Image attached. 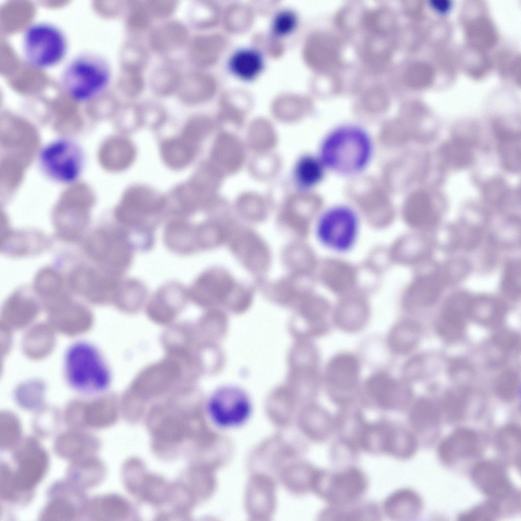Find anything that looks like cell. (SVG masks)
<instances>
[{"instance_id": "obj_1", "label": "cell", "mask_w": 521, "mask_h": 521, "mask_svg": "<svg viewBox=\"0 0 521 521\" xmlns=\"http://www.w3.org/2000/svg\"><path fill=\"white\" fill-rule=\"evenodd\" d=\"M374 153V140L366 128L356 123H344L326 133L318 156L328 171L349 178L365 172Z\"/></svg>"}, {"instance_id": "obj_2", "label": "cell", "mask_w": 521, "mask_h": 521, "mask_svg": "<svg viewBox=\"0 0 521 521\" xmlns=\"http://www.w3.org/2000/svg\"><path fill=\"white\" fill-rule=\"evenodd\" d=\"M63 373L67 384L82 396L93 397L110 388L112 373L100 349L93 343L79 340L70 344L63 357Z\"/></svg>"}, {"instance_id": "obj_3", "label": "cell", "mask_w": 521, "mask_h": 521, "mask_svg": "<svg viewBox=\"0 0 521 521\" xmlns=\"http://www.w3.org/2000/svg\"><path fill=\"white\" fill-rule=\"evenodd\" d=\"M165 206L164 199L152 190L134 186L126 191L116 210L115 218L138 248L151 249Z\"/></svg>"}, {"instance_id": "obj_4", "label": "cell", "mask_w": 521, "mask_h": 521, "mask_svg": "<svg viewBox=\"0 0 521 521\" xmlns=\"http://www.w3.org/2000/svg\"><path fill=\"white\" fill-rule=\"evenodd\" d=\"M111 77L109 65L104 57L96 53L85 52L68 62L61 81L71 98L86 101L102 94L109 85Z\"/></svg>"}, {"instance_id": "obj_5", "label": "cell", "mask_w": 521, "mask_h": 521, "mask_svg": "<svg viewBox=\"0 0 521 521\" xmlns=\"http://www.w3.org/2000/svg\"><path fill=\"white\" fill-rule=\"evenodd\" d=\"M360 228V217L356 210L348 204H336L321 213L315 233L324 247L334 252L344 253L356 244Z\"/></svg>"}, {"instance_id": "obj_6", "label": "cell", "mask_w": 521, "mask_h": 521, "mask_svg": "<svg viewBox=\"0 0 521 521\" xmlns=\"http://www.w3.org/2000/svg\"><path fill=\"white\" fill-rule=\"evenodd\" d=\"M88 244L102 268L125 276L131 267L136 250L128 231L119 224L99 228Z\"/></svg>"}, {"instance_id": "obj_7", "label": "cell", "mask_w": 521, "mask_h": 521, "mask_svg": "<svg viewBox=\"0 0 521 521\" xmlns=\"http://www.w3.org/2000/svg\"><path fill=\"white\" fill-rule=\"evenodd\" d=\"M68 43L64 33L52 24L39 22L31 25L22 40L23 55L29 64L38 68L54 66L64 57Z\"/></svg>"}, {"instance_id": "obj_8", "label": "cell", "mask_w": 521, "mask_h": 521, "mask_svg": "<svg viewBox=\"0 0 521 521\" xmlns=\"http://www.w3.org/2000/svg\"><path fill=\"white\" fill-rule=\"evenodd\" d=\"M15 465L13 477L21 492L34 494V489L43 480L48 470L49 457L38 439L34 436L22 438L12 450Z\"/></svg>"}, {"instance_id": "obj_9", "label": "cell", "mask_w": 521, "mask_h": 521, "mask_svg": "<svg viewBox=\"0 0 521 521\" xmlns=\"http://www.w3.org/2000/svg\"><path fill=\"white\" fill-rule=\"evenodd\" d=\"M206 406L212 422L223 428L236 427L245 423L252 409L247 393L234 385H224L216 389L208 397Z\"/></svg>"}, {"instance_id": "obj_10", "label": "cell", "mask_w": 521, "mask_h": 521, "mask_svg": "<svg viewBox=\"0 0 521 521\" xmlns=\"http://www.w3.org/2000/svg\"><path fill=\"white\" fill-rule=\"evenodd\" d=\"M47 494L48 500L39 520L72 521L85 517L89 498L84 490L65 479L53 483Z\"/></svg>"}, {"instance_id": "obj_11", "label": "cell", "mask_w": 521, "mask_h": 521, "mask_svg": "<svg viewBox=\"0 0 521 521\" xmlns=\"http://www.w3.org/2000/svg\"><path fill=\"white\" fill-rule=\"evenodd\" d=\"M40 161L48 176L55 181L69 184L79 177L83 165V155L75 142L65 139L54 140L42 150Z\"/></svg>"}, {"instance_id": "obj_12", "label": "cell", "mask_w": 521, "mask_h": 521, "mask_svg": "<svg viewBox=\"0 0 521 521\" xmlns=\"http://www.w3.org/2000/svg\"><path fill=\"white\" fill-rule=\"evenodd\" d=\"M471 476L477 488L496 502L502 511L504 502L511 512L519 507L520 495L513 488L505 468L499 462L479 461L473 467Z\"/></svg>"}, {"instance_id": "obj_13", "label": "cell", "mask_w": 521, "mask_h": 521, "mask_svg": "<svg viewBox=\"0 0 521 521\" xmlns=\"http://www.w3.org/2000/svg\"><path fill=\"white\" fill-rule=\"evenodd\" d=\"M360 364L353 354L342 352L328 363L325 381L328 391L336 403L346 407L353 401L359 385Z\"/></svg>"}, {"instance_id": "obj_14", "label": "cell", "mask_w": 521, "mask_h": 521, "mask_svg": "<svg viewBox=\"0 0 521 521\" xmlns=\"http://www.w3.org/2000/svg\"><path fill=\"white\" fill-rule=\"evenodd\" d=\"M319 491L331 505L352 504L365 492L367 481L364 474L355 467L335 473L326 471L319 475Z\"/></svg>"}, {"instance_id": "obj_15", "label": "cell", "mask_w": 521, "mask_h": 521, "mask_svg": "<svg viewBox=\"0 0 521 521\" xmlns=\"http://www.w3.org/2000/svg\"><path fill=\"white\" fill-rule=\"evenodd\" d=\"M364 390L367 397L378 408L390 411L401 410L412 397L410 387L385 371L372 373L366 380Z\"/></svg>"}, {"instance_id": "obj_16", "label": "cell", "mask_w": 521, "mask_h": 521, "mask_svg": "<svg viewBox=\"0 0 521 521\" xmlns=\"http://www.w3.org/2000/svg\"><path fill=\"white\" fill-rule=\"evenodd\" d=\"M480 440L479 435L473 429L458 428L440 443L438 448L440 458L448 465L473 459L480 453Z\"/></svg>"}, {"instance_id": "obj_17", "label": "cell", "mask_w": 521, "mask_h": 521, "mask_svg": "<svg viewBox=\"0 0 521 521\" xmlns=\"http://www.w3.org/2000/svg\"><path fill=\"white\" fill-rule=\"evenodd\" d=\"M99 446L94 434L84 429L69 428L56 437L52 449L57 457L72 462L96 455Z\"/></svg>"}, {"instance_id": "obj_18", "label": "cell", "mask_w": 521, "mask_h": 521, "mask_svg": "<svg viewBox=\"0 0 521 521\" xmlns=\"http://www.w3.org/2000/svg\"><path fill=\"white\" fill-rule=\"evenodd\" d=\"M470 302L466 294H458L443 307L437 321V330L444 339L452 342L462 336Z\"/></svg>"}, {"instance_id": "obj_19", "label": "cell", "mask_w": 521, "mask_h": 521, "mask_svg": "<svg viewBox=\"0 0 521 521\" xmlns=\"http://www.w3.org/2000/svg\"><path fill=\"white\" fill-rule=\"evenodd\" d=\"M104 468L101 460L91 456L70 462L66 471V479L85 490L95 487L102 480Z\"/></svg>"}, {"instance_id": "obj_20", "label": "cell", "mask_w": 521, "mask_h": 521, "mask_svg": "<svg viewBox=\"0 0 521 521\" xmlns=\"http://www.w3.org/2000/svg\"><path fill=\"white\" fill-rule=\"evenodd\" d=\"M442 419V412L433 402L422 398L412 407L409 420L410 424L417 433L429 436L436 433Z\"/></svg>"}, {"instance_id": "obj_21", "label": "cell", "mask_w": 521, "mask_h": 521, "mask_svg": "<svg viewBox=\"0 0 521 521\" xmlns=\"http://www.w3.org/2000/svg\"><path fill=\"white\" fill-rule=\"evenodd\" d=\"M422 508L419 495L410 489L398 490L389 496L384 504L387 515L397 520L408 519L417 516Z\"/></svg>"}, {"instance_id": "obj_22", "label": "cell", "mask_w": 521, "mask_h": 521, "mask_svg": "<svg viewBox=\"0 0 521 521\" xmlns=\"http://www.w3.org/2000/svg\"><path fill=\"white\" fill-rule=\"evenodd\" d=\"M264 66L262 54L251 47H243L235 50L228 61L229 71L236 77L245 80L255 78Z\"/></svg>"}, {"instance_id": "obj_23", "label": "cell", "mask_w": 521, "mask_h": 521, "mask_svg": "<svg viewBox=\"0 0 521 521\" xmlns=\"http://www.w3.org/2000/svg\"><path fill=\"white\" fill-rule=\"evenodd\" d=\"M421 333V327L413 321H405L394 326L388 336V344L392 352L404 355L417 345Z\"/></svg>"}, {"instance_id": "obj_24", "label": "cell", "mask_w": 521, "mask_h": 521, "mask_svg": "<svg viewBox=\"0 0 521 521\" xmlns=\"http://www.w3.org/2000/svg\"><path fill=\"white\" fill-rule=\"evenodd\" d=\"M505 312L503 305L489 297H481L471 301L469 315L480 324L496 326L502 321Z\"/></svg>"}, {"instance_id": "obj_25", "label": "cell", "mask_w": 521, "mask_h": 521, "mask_svg": "<svg viewBox=\"0 0 521 521\" xmlns=\"http://www.w3.org/2000/svg\"><path fill=\"white\" fill-rule=\"evenodd\" d=\"M195 147L182 137L169 139L162 145V157L169 167L181 169L192 161L195 153Z\"/></svg>"}, {"instance_id": "obj_26", "label": "cell", "mask_w": 521, "mask_h": 521, "mask_svg": "<svg viewBox=\"0 0 521 521\" xmlns=\"http://www.w3.org/2000/svg\"><path fill=\"white\" fill-rule=\"evenodd\" d=\"M443 362L442 356L430 353L416 356L404 365V377L410 380H420L432 376L440 369Z\"/></svg>"}, {"instance_id": "obj_27", "label": "cell", "mask_w": 521, "mask_h": 521, "mask_svg": "<svg viewBox=\"0 0 521 521\" xmlns=\"http://www.w3.org/2000/svg\"><path fill=\"white\" fill-rule=\"evenodd\" d=\"M328 170L317 155H306L299 161L296 173L298 181L305 188L319 185L324 180Z\"/></svg>"}, {"instance_id": "obj_28", "label": "cell", "mask_w": 521, "mask_h": 521, "mask_svg": "<svg viewBox=\"0 0 521 521\" xmlns=\"http://www.w3.org/2000/svg\"><path fill=\"white\" fill-rule=\"evenodd\" d=\"M148 293V288L143 281L138 278L125 277L114 300L122 306L137 307L146 300Z\"/></svg>"}, {"instance_id": "obj_29", "label": "cell", "mask_w": 521, "mask_h": 521, "mask_svg": "<svg viewBox=\"0 0 521 521\" xmlns=\"http://www.w3.org/2000/svg\"><path fill=\"white\" fill-rule=\"evenodd\" d=\"M497 449L501 455L510 461H520V428L517 425H505L498 432L496 438Z\"/></svg>"}, {"instance_id": "obj_30", "label": "cell", "mask_w": 521, "mask_h": 521, "mask_svg": "<svg viewBox=\"0 0 521 521\" xmlns=\"http://www.w3.org/2000/svg\"><path fill=\"white\" fill-rule=\"evenodd\" d=\"M470 401V392L465 387H459L446 395L442 408L447 419L455 423L464 420L467 414Z\"/></svg>"}, {"instance_id": "obj_31", "label": "cell", "mask_w": 521, "mask_h": 521, "mask_svg": "<svg viewBox=\"0 0 521 521\" xmlns=\"http://www.w3.org/2000/svg\"><path fill=\"white\" fill-rule=\"evenodd\" d=\"M33 497V494L23 493L17 489L14 480L13 469L7 462L2 461L0 464L1 500L8 503L25 505Z\"/></svg>"}, {"instance_id": "obj_32", "label": "cell", "mask_w": 521, "mask_h": 521, "mask_svg": "<svg viewBox=\"0 0 521 521\" xmlns=\"http://www.w3.org/2000/svg\"><path fill=\"white\" fill-rule=\"evenodd\" d=\"M499 150L506 167L516 170L520 166V136L506 130H498Z\"/></svg>"}, {"instance_id": "obj_33", "label": "cell", "mask_w": 521, "mask_h": 521, "mask_svg": "<svg viewBox=\"0 0 521 521\" xmlns=\"http://www.w3.org/2000/svg\"><path fill=\"white\" fill-rule=\"evenodd\" d=\"M108 163L114 169L122 170L128 168L135 157V149L127 139L114 140L108 149Z\"/></svg>"}, {"instance_id": "obj_34", "label": "cell", "mask_w": 521, "mask_h": 521, "mask_svg": "<svg viewBox=\"0 0 521 521\" xmlns=\"http://www.w3.org/2000/svg\"><path fill=\"white\" fill-rule=\"evenodd\" d=\"M22 426L19 420L11 415H2L0 421L1 450H12L21 442Z\"/></svg>"}, {"instance_id": "obj_35", "label": "cell", "mask_w": 521, "mask_h": 521, "mask_svg": "<svg viewBox=\"0 0 521 521\" xmlns=\"http://www.w3.org/2000/svg\"><path fill=\"white\" fill-rule=\"evenodd\" d=\"M501 512L499 505L496 502L490 500L461 513L458 517L461 520H494L500 516Z\"/></svg>"}, {"instance_id": "obj_36", "label": "cell", "mask_w": 521, "mask_h": 521, "mask_svg": "<svg viewBox=\"0 0 521 521\" xmlns=\"http://www.w3.org/2000/svg\"><path fill=\"white\" fill-rule=\"evenodd\" d=\"M375 505L363 504L355 507V510H349L345 505L333 506L326 510V517H379V511ZM340 519V518H339Z\"/></svg>"}, {"instance_id": "obj_37", "label": "cell", "mask_w": 521, "mask_h": 521, "mask_svg": "<svg viewBox=\"0 0 521 521\" xmlns=\"http://www.w3.org/2000/svg\"><path fill=\"white\" fill-rule=\"evenodd\" d=\"M296 13L292 10L284 9L279 11L274 15L271 23L273 35L283 37L292 33L297 24Z\"/></svg>"}, {"instance_id": "obj_38", "label": "cell", "mask_w": 521, "mask_h": 521, "mask_svg": "<svg viewBox=\"0 0 521 521\" xmlns=\"http://www.w3.org/2000/svg\"><path fill=\"white\" fill-rule=\"evenodd\" d=\"M518 378L513 370L503 372L499 377L496 390L498 396L502 400L510 401L516 396L518 388Z\"/></svg>"}, {"instance_id": "obj_39", "label": "cell", "mask_w": 521, "mask_h": 521, "mask_svg": "<svg viewBox=\"0 0 521 521\" xmlns=\"http://www.w3.org/2000/svg\"><path fill=\"white\" fill-rule=\"evenodd\" d=\"M505 273L502 284L503 293L511 299L516 298L520 290L519 265L515 262L509 264Z\"/></svg>"}, {"instance_id": "obj_40", "label": "cell", "mask_w": 521, "mask_h": 521, "mask_svg": "<svg viewBox=\"0 0 521 521\" xmlns=\"http://www.w3.org/2000/svg\"><path fill=\"white\" fill-rule=\"evenodd\" d=\"M448 370L452 380L459 385H466L473 375L470 364L461 358L452 360L449 364Z\"/></svg>"}, {"instance_id": "obj_41", "label": "cell", "mask_w": 521, "mask_h": 521, "mask_svg": "<svg viewBox=\"0 0 521 521\" xmlns=\"http://www.w3.org/2000/svg\"><path fill=\"white\" fill-rule=\"evenodd\" d=\"M517 334L509 330H503L495 336L494 343L503 351H509L516 347L518 343Z\"/></svg>"}]
</instances>
